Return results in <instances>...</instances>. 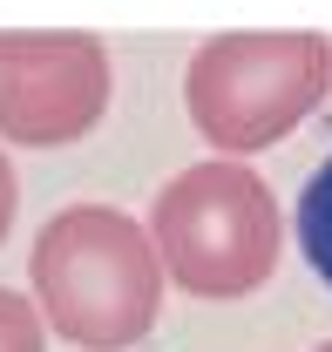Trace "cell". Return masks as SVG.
Instances as JSON below:
<instances>
[{
    "mask_svg": "<svg viewBox=\"0 0 332 352\" xmlns=\"http://www.w3.org/2000/svg\"><path fill=\"white\" fill-rule=\"evenodd\" d=\"M28 285L54 339L82 352H129L136 339H149L169 278L149 223L116 204H68L34 230Z\"/></svg>",
    "mask_w": 332,
    "mask_h": 352,
    "instance_id": "cell-1",
    "label": "cell"
},
{
    "mask_svg": "<svg viewBox=\"0 0 332 352\" xmlns=\"http://www.w3.org/2000/svg\"><path fill=\"white\" fill-rule=\"evenodd\" d=\"M149 244L163 258V278L190 298H251L271 285L285 251V210L271 183L231 156L190 163L169 176L149 204Z\"/></svg>",
    "mask_w": 332,
    "mask_h": 352,
    "instance_id": "cell-2",
    "label": "cell"
},
{
    "mask_svg": "<svg viewBox=\"0 0 332 352\" xmlns=\"http://www.w3.org/2000/svg\"><path fill=\"white\" fill-rule=\"evenodd\" d=\"M326 95H332V41L305 34V28H291V34H271V28L210 34L183 68L190 129L231 163L285 142Z\"/></svg>",
    "mask_w": 332,
    "mask_h": 352,
    "instance_id": "cell-3",
    "label": "cell"
},
{
    "mask_svg": "<svg viewBox=\"0 0 332 352\" xmlns=\"http://www.w3.org/2000/svg\"><path fill=\"white\" fill-rule=\"evenodd\" d=\"M116 95L109 47L82 28H0V142H82Z\"/></svg>",
    "mask_w": 332,
    "mask_h": 352,
    "instance_id": "cell-4",
    "label": "cell"
},
{
    "mask_svg": "<svg viewBox=\"0 0 332 352\" xmlns=\"http://www.w3.org/2000/svg\"><path fill=\"white\" fill-rule=\"evenodd\" d=\"M291 237H298V251L312 264V278L332 292V149L312 163L298 204H291Z\"/></svg>",
    "mask_w": 332,
    "mask_h": 352,
    "instance_id": "cell-5",
    "label": "cell"
},
{
    "mask_svg": "<svg viewBox=\"0 0 332 352\" xmlns=\"http://www.w3.org/2000/svg\"><path fill=\"white\" fill-rule=\"evenodd\" d=\"M0 352H48V318L14 285H0Z\"/></svg>",
    "mask_w": 332,
    "mask_h": 352,
    "instance_id": "cell-6",
    "label": "cell"
},
{
    "mask_svg": "<svg viewBox=\"0 0 332 352\" xmlns=\"http://www.w3.org/2000/svg\"><path fill=\"white\" fill-rule=\"evenodd\" d=\"M14 210H21V183H14V163H7V142H0V244L14 230Z\"/></svg>",
    "mask_w": 332,
    "mask_h": 352,
    "instance_id": "cell-7",
    "label": "cell"
},
{
    "mask_svg": "<svg viewBox=\"0 0 332 352\" xmlns=\"http://www.w3.org/2000/svg\"><path fill=\"white\" fill-rule=\"evenodd\" d=\"M319 352H332V339H326V346H319Z\"/></svg>",
    "mask_w": 332,
    "mask_h": 352,
    "instance_id": "cell-8",
    "label": "cell"
}]
</instances>
